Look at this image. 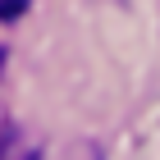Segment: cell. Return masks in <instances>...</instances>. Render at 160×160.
<instances>
[{
  "instance_id": "3957f363",
  "label": "cell",
  "mask_w": 160,
  "mask_h": 160,
  "mask_svg": "<svg viewBox=\"0 0 160 160\" xmlns=\"http://www.w3.org/2000/svg\"><path fill=\"white\" fill-rule=\"evenodd\" d=\"M0 64H5V50H0Z\"/></svg>"
},
{
  "instance_id": "7a4b0ae2",
  "label": "cell",
  "mask_w": 160,
  "mask_h": 160,
  "mask_svg": "<svg viewBox=\"0 0 160 160\" xmlns=\"http://www.w3.org/2000/svg\"><path fill=\"white\" fill-rule=\"evenodd\" d=\"M28 9V0H0V18H18Z\"/></svg>"
},
{
  "instance_id": "6da1fadb",
  "label": "cell",
  "mask_w": 160,
  "mask_h": 160,
  "mask_svg": "<svg viewBox=\"0 0 160 160\" xmlns=\"http://www.w3.org/2000/svg\"><path fill=\"white\" fill-rule=\"evenodd\" d=\"M9 147H14V128H9V119L0 114V160H9Z\"/></svg>"
}]
</instances>
